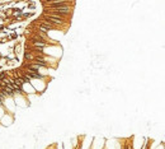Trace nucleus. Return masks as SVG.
Here are the masks:
<instances>
[{
	"instance_id": "obj_1",
	"label": "nucleus",
	"mask_w": 165,
	"mask_h": 149,
	"mask_svg": "<svg viewBox=\"0 0 165 149\" xmlns=\"http://www.w3.org/2000/svg\"><path fill=\"white\" fill-rule=\"evenodd\" d=\"M34 58H36V55L33 52H30V51H26L24 52V62H32L34 60Z\"/></svg>"
},
{
	"instance_id": "obj_2",
	"label": "nucleus",
	"mask_w": 165,
	"mask_h": 149,
	"mask_svg": "<svg viewBox=\"0 0 165 149\" xmlns=\"http://www.w3.org/2000/svg\"><path fill=\"white\" fill-rule=\"evenodd\" d=\"M28 8H29V9H34V8H36V4H34V3H29V4H28Z\"/></svg>"
},
{
	"instance_id": "obj_3",
	"label": "nucleus",
	"mask_w": 165,
	"mask_h": 149,
	"mask_svg": "<svg viewBox=\"0 0 165 149\" xmlns=\"http://www.w3.org/2000/svg\"><path fill=\"white\" fill-rule=\"evenodd\" d=\"M17 37H18V36H17V33H14V34H12V36H10V38H12V40H14V38H17Z\"/></svg>"
}]
</instances>
